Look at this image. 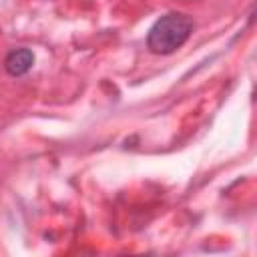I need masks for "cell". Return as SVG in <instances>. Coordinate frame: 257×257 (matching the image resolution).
I'll use <instances>...</instances> for the list:
<instances>
[{
  "instance_id": "1",
  "label": "cell",
  "mask_w": 257,
  "mask_h": 257,
  "mask_svg": "<svg viewBox=\"0 0 257 257\" xmlns=\"http://www.w3.org/2000/svg\"><path fill=\"white\" fill-rule=\"evenodd\" d=\"M191 32H193L191 16L183 12H169L153 24L147 36V44L155 54H171L189 40Z\"/></svg>"
},
{
  "instance_id": "2",
  "label": "cell",
  "mask_w": 257,
  "mask_h": 257,
  "mask_svg": "<svg viewBox=\"0 0 257 257\" xmlns=\"http://www.w3.org/2000/svg\"><path fill=\"white\" fill-rule=\"evenodd\" d=\"M32 62H34V54L28 48H16L6 56L4 66L12 76H22L30 70Z\"/></svg>"
}]
</instances>
